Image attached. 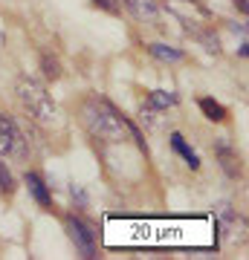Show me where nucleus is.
Segmentation results:
<instances>
[{
  "label": "nucleus",
  "mask_w": 249,
  "mask_h": 260,
  "mask_svg": "<svg viewBox=\"0 0 249 260\" xmlns=\"http://www.w3.org/2000/svg\"><path fill=\"white\" fill-rule=\"evenodd\" d=\"M93 3H96V6H104L107 12H116V6H113L110 0H93Z\"/></svg>",
  "instance_id": "nucleus-15"
},
{
  "label": "nucleus",
  "mask_w": 249,
  "mask_h": 260,
  "mask_svg": "<svg viewBox=\"0 0 249 260\" xmlns=\"http://www.w3.org/2000/svg\"><path fill=\"white\" fill-rule=\"evenodd\" d=\"M15 93H18L20 107L26 110V116L32 121H38V124H52V121L58 119L56 102H52V95L46 93V87L38 81V78H32V75H20Z\"/></svg>",
  "instance_id": "nucleus-2"
},
{
  "label": "nucleus",
  "mask_w": 249,
  "mask_h": 260,
  "mask_svg": "<svg viewBox=\"0 0 249 260\" xmlns=\"http://www.w3.org/2000/svg\"><path fill=\"white\" fill-rule=\"evenodd\" d=\"M81 119L87 124V130L102 142H122L125 133H130V121L125 116H119V110L104 99H90L84 104Z\"/></svg>",
  "instance_id": "nucleus-1"
},
{
  "label": "nucleus",
  "mask_w": 249,
  "mask_h": 260,
  "mask_svg": "<svg viewBox=\"0 0 249 260\" xmlns=\"http://www.w3.org/2000/svg\"><path fill=\"white\" fill-rule=\"evenodd\" d=\"M73 200H78V205H81V208L87 205V197H84V191H81V188H75V185H73Z\"/></svg>",
  "instance_id": "nucleus-14"
},
{
  "label": "nucleus",
  "mask_w": 249,
  "mask_h": 260,
  "mask_svg": "<svg viewBox=\"0 0 249 260\" xmlns=\"http://www.w3.org/2000/svg\"><path fill=\"white\" fill-rule=\"evenodd\" d=\"M148 52L157 58V61H162V64H177V61H183V49L177 47H168V44H151L148 47Z\"/></svg>",
  "instance_id": "nucleus-7"
},
{
  "label": "nucleus",
  "mask_w": 249,
  "mask_h": 260,
  "mask_svg": "<svg viewBox=\"0 0 249 260\" xmlns=\"http://www.w3.org/2000/svg\"><path fill=\"white\" fill-rule=\"evenodd\" d=\"M171 148H174L177 153L185 159V165L191 168V171H197V168H200V156H197V153H194V150L185 145V139L180 136V133H171Z\"/></svg>",
  "instance_id": "nucleus-8"
},
{
  "label": "nucleus",
  "mask_w": 249,
  "mask_h": 260,
  "mask_svg": "<svg viewBox=\"0 0 249 260\" xmlns=\"http://www.w3.org/2000/svg\"><path fill=\"white\" fill-rule=\"evenodd\" d=\"M128 6H130V12H133L139 20L154 23V20L159 18V9H157V3H154V0H128Z\"/></svg>",
  "instance_id": "nucleus-6"
},
{
  "label": "nucleus",
  "mask_w": 249,
  "mask_h": 260,
  "mask_svg": "<svg viewBox=\"0 0 249 260\" xmlns=\"http://www.w3.org/2000/svg\"><path fill=\"white\" fill-rule=\"evenodd\" d=\"M41 70H44L46 81H56L58 75H61V64H58L56 58H49V55H41Z\"/></svg>",
  "instance_id": "nucleus-12"
},
{
  "label": "nucleus",
  "mask_w": 249,
  "mask_h": 260,
  "mask_svg": "<svg viewBox=\"0 0 249 260\" xmlns=\"http://www.w3.org/2000/svg\"><path fill=\"white\" fill-rule=\"evenodd\" d=\"M0 156H26V139L20 136L18 124L0 113Z\"/></svg>",
  "instance_id": "nucleus-3"
},
{
  "label": "nucleus",
  "mask_w": 249,
  "mask_h": 260,
  "mask_svg": "<svg viewBox=\"0 0 249 260\" xmlns=\"http://www.w3.org/2000/svg\"><path fill=\"white\" fill-rule=\"evenodd\" d=\"M67 232L75 249L81 251V257H96V232L78 217H67Z\"/></svg>",
  "instance_id": "nucleus-4"
},
{
  "label": "nucleus",
  "mask_w": 249,
  "mask_h": 260,
  "mask_svg": "<svg viewBox=\"0 0 249 260\" xmlns=\"http://www.w3.org/2000/svg\"><path fill=\"white\" fill-rule=\"evenodd\" d=\"M15 191V177H12V171L3 162H0V194H12Z\"/></svg>",
  "instance_id": "nucleus-13"
},
{
  "label": "nucleus",
  "mask_w": 249,
  "mask_h": 260,
  "mask_svg": "<svg viewBox=\"0 0 249 260\" xmlns=\"http://www.w3.org/2000/svg\"><path fill=\"white\" fill-rule=\"evenodd\" d=\"M200 110L209 121H223L226 119V107L220 102H214V99H200Z\"/></svg>",
  "instance_id": "nucleus-10"
},
{
  "label": "nucleus",
  "mask_w": 249,
  "mask_h": 260,
  "mask_svg": "<svg viewBox=\"0 0 249 260\" xmlns=\"http://www.w3.org/2000/svg\"><path fill=\"white\" fill-rule=\"evenodd\" d=\"M217 153H220V165H223V171H226L229 177H238V174H240L238 156H235V153H232V150L226 148V145H220V148H217Z\"/></svg>",
  "instance_id": "nucleus-11"
},
{
  "label": "nucleus",
  "mask_w": 249,
  "mask_h": 260,
  "mask_svg": "<svg viewBox=\"0 0 249 260\" xmlns=\"http://www.w3.org/2000/svg\"><path fill=\"white\" fill-rule=\"evenodd\" d=\"M148 104H151L154 110H168V107H174V104H177V95L168 93V90H151Z\"/></svg>",
  "instance_id": "nucleus-9"
},
{
  "label": "nucleus",
  "mask_w": 249,
  "mask_h": 260,
  "mask_svg": "<svg viewBox=\"0 0 249 260\" xmlns=\"http://www.w3.org/2000/svg\"><path fill=\"white\" fill-rule=\"evenodd\" d=\"M26 185H29V194L35 197L38 205H44V208H49V205H52V194H49L46 182L38 177V174H26Z\"/></svg>",
  "instance_id": "nucleus-5"
}]
</instances>
